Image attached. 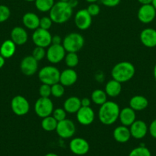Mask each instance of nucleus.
I'll return each mask as SVG.
<instances>
[{
    "mask_svg": "<svg viewBox=\"0 0 156 156\" xmlns=\"http://www.w3.org/2000/svg\"><path fill=\"white\" fill-rule=\"evenodd\" d=\"M151 4H152V5L154 6V9H156V0H152V3H151Z\"/></svg>",
    "mask_w": 156,
    "mask_h": 156,
    "instance_id": "obj_49",
    "label": "nucleus"
},
{
    "mask_svg": "<svg viewBox=\"0 0 156 156\" xmlns=\"http://www.w3.org/2000/svg\"><path fill=\"white\" fill-rule=\"evenodd\" d=\"M60 1H62V2H68L69 0H60Z\"/></svg>",
    "mask_w": 156,
    "mask_h": 156,
    "instance_id": "obj_51",
    "label": "nucleus"
},
{
    "mask_svg": "<svg viewBox=\"0 0 156 156\" xmlns=\"http://www.w3.org/2000/svg\"><path fill=\"white\" fill-rule=\"evenodd\" d=\"M52 116L54 117V119L57 121L60 122L66 119L67 112H66V111L64 108H57V109L54 110L53 113H52Z\"/></svg>",
    "mask_w": 156,
    "mask_h": 156,
    "instance_id": "obj_35",
    "label": "nucleus"
},
{
    "mask_svg": "<svg viewBox=\"0 0 156 156\" xmlns=\"http://www.w3.org/2000/svg\"><path fill=\"white\" fill-rule=\"evenodd\" d=\"M86 1H87V2L90 3H90H96V2H98L99 0H86Z\"/></svg>",
    "mask_w": 156,
    "mask_h": 156,
    "instance_id": "obj_48",
    "label": "nucleus"
},
{
    "mask_svg": "<svg viewBox=\"0 0 156 156\" xmlns=\"http://www.w3.org/2000/svg\"><path fill=\"white\" fill-rule=\"evenodd\" d=\"M122 83L115 79L109 81L105 86V92L107 96L111 98H116L119 95L122 91Z\"/></svg>",
    "mask_w": 156,
    "mask_h": 156,
    "instance_id": "obj_26",
    "label": "nucleus"
},
{
    "mask_svg": "<svg viewBox=\"0 0 156 156\" xmlns=\"http://www.w3.org/2000/svg\"><path fill=\"white\" fill-rule=\"evenodd\" d=\"M153 74H154V80L156 81V64H155V65H154V71H153Z\"/></svg>",
    "mask_w": 156,
    "mask_h": 156,
    "instance_id": "obj_46",
    "label": "nucleus"
},
{
    "mask_svg": "<svg viewBox=\"0 0 156 156\" xmlns=\"http://www.w3.org/2000/svg\"><path fill=\"white\" fill-rule=\"evenodd\" d=\"M136 68L130 62L123 61L116 64L112 69L111 76L113 79L118 81L120 83L128 82L135 76Z\"/></svg>",
    "mask_w": 156,
    "mask_h": 156,
    "instance_id": "obj_3",
    "label": "nucleus"
},
{
    "mask_svg": "<svg viewBox=\"0 0 156 156\" xmlns=\"http://www.w3.org/2000/svg\"><path fill=\"white\" fill-rule=\"evenodd\" d=\"M138 2L142 5H148L152 3V0H138Z\"/></svg>",
    "mask_w": 156,
    "mask_h": 156,
    "instance_id": "obj_44",
    "label": "nucleus"
},
{
    "mask_svg": "<svg viewBox=\"0 0 156 156\" xmlns=\"http://www.w3.org/2000/svg\"><path fill=\"white\" fill-rule=\"evenodd\" d=\"M50 88H51V95H53L54 98H57L62 97L65 92L64 86L61 85L60 82L54 84L50 86Z\"/></svg>",
    "mask_w": 156,
    "mask_h": 156,
    "instance_id": "obj_32",
    "label": "nucleus"
},
{
    "mask_svg": "<svg viewBox=\"0 0 156 156\" xmlns=\"http://www.w3.org/2000/svg\"><path fill=\"white\" fill-rule=\"evenodd\" d=\"M91 101L96 105H102L107 101V94L102 89H96L92 92Z\"/></svg>",
    "mask_w": 156,
    "mask_h": 156,
    "instance_id": "obj_28",
    "label": "nucleus"
},
{
    "mask_svg": "<svg viewBox=\"0 0 156 156\" xmlns=\"http://www.w3.org/2000/svg\"><path fill=\"white\" fill-rule=\"evenodd\" d=\"M76 114V120L83 126H89L95 120V113L90 107H81Z\"/></svg>",
    "mask_w": 156,
    "mask_h": 156,
    "instance_id": "obj_15",
    "label": "nucleus"
},
{
    "mask_svg": "<svg viewBox=\"0 0 156 156\" xmlns=\"http://www.w3.org/2000/svg\"><path fill=\"white\" fill-rule=\"evenodd\" d=\"M67 2H68V4L70 5V6L73 9H74V8H76V6L78 5V4H79V2H78V0H69Z\"/></svg>",
    "mask_w": 156,
    "mask_h": 156,
    "instance_id": "obj_43",
    "label": "nucleus"
},
{
    "mask_svg": "<svg viewBox=\"0 0 156 156\" xmlns=\"http://www.w3.org/2000/svg\"><path fill=\"white\" fill-rule=\"evenodd\" d=\"M35 7L39 12H47L54 5V0H35Z\"/></svg>",
    "mask_w": 156,
    "mask_h": 156,
    "instance_id": "obj_29",
    "label": "nucleus"
},
{
    "mask_svg": "<svg viewBox=\"0 0 156 156\" xmlns=\"http://www.w3.org/2000/svg\"><path fill=\"white\" fill-rule=\"evenodd\" d=\"M81 100L76 96H72L66 99L64 103V109L69 114H76L81 108Z\"/></svg>",
    "mask_w": 156,
    "mask_h": 156,
    "instance_id": "obj_23",
    "label": "nucleus"
},
{
    "mask_svg": "<svg viewBox=\"0 0 156 156\" xmlns=\"http://www.w3.org/2000/svg\"><path fill=\"white\" fill-rule=\"evenodd\" d=\"M74 23L76 27L80 30H87L91 26L92 16L89 14L87 9H80L75 15Z\"/></svg>",
    "mask_w": 156,
    "mask_h": 156,
    "instance_id": "obj_14",
    "label": "nucleus"
},
{
    "mask_svg": "<svg viewBox=\"0 0 156 156\" xmlns=\"http://www.w3.org/2000/svg\"><path fill=\"white\" fill-rule=\"evenodd\" d=\"M128 156H151V152L145 146H139L133 149Z\"/></svg>",
    "mask_w": 156,
    "mask_h": 156,
    "instance_id": "obj_31",
    "label": "nucleus"
},
{
    "mask_svg": "<svg viewBox=\"0 0 156 156\" xmlns=\"http://www.w3.org/2000/svg\"><path fill=\"white\" fill-rule=\"evenodd\" d=\"M77 73L73 69L68 68L63 70L60 75V83L64 87H70L74 85L77 80Z\"/></svg>",
    "mask_w": 156,
    "mask_h": 156,
    "instance_id": "obj_18",
    "label": "nucleus"
},
{
    "mask_svg": "<svg viewBox=\"0 0 156 156\" xmlns=\"http://www.w3.org/2000/svg\"><path fill=\"white\" fill-rule=\"evenodd\" d=\"M11 109L15 115L22 117L30 110V105L27 99L21 95H16L11 101Z\"/></svg>",
    "mask_w": 156,
    "mask_h": 156,
    "instance_id": "obj_7",
    "label": "nucleus"
},
{
    "mask_svg": "<svg viewBox=\"0 0 156 156\" xmlns=\"http://www.w3.org/2000/svg\"><path fill=\"white\" fill-rule=\"evenodd\" d=\"M59 69L53 66H44L38 72V79L42 84H47L51 86L54 84L60 82Z\"/></svg>",
    "mask_w": 156,
    "mask_h": 156,
    "instance_id": "obj_5",
    "label": "nucleus"
},
{
    "mask_svg": "<svg viewBox=\"0 0 156 156\" xmlns=\"http://www.w3.org/2000/svg\"><path fill=\"white\" fill-rule=\"evenodd\" d=\"M22 22L24 27L29 30H35L39 27L40 18L33 12H27L22 17Z\"/></svg>",
    "mask_w": 156,
    "mask_h": 156,
    "instance_id": "obj_22",
    "label": "nucleus"
},
{
    "mask_svg": "<svg viewBox=\"0 0 156 156\" xmlns=\"http://www.w3.org/2000/svg\"><path fill=\"white\" fill-rule=\"evenodd\" d=\"M103 5L106 7H116L120 3L121 0H99Z\"/></svg>",
    "mask_w": 156,
    "mask_h": 156,
    "instance_id": "obj_39",
    "label": "nucleus"
},
{
    "mask_svg": "<svg viewBox=\"0 0 156 156\" xmlns=\"http://www.w3.org/2000/svg\"><path fill=\"white\" fill-rule=\"evenodd\" d=\"M69 148L72 153L76 155H84L90 151L89 143L84 138L80 137L72 139L69 143Z\"/></svg>",
    "mask_w": 156,
    "mask_h": 156,
    "instance_id": "obj_11",
    "label": "nucleus"
},
{
    "mask_svg": "<svg viewBox=\"0 0 156 156\" xmlns=\"http://www.w3.org/2000/svg\"><path fill=\"white\" fill-rule=\"evenodd\" d=\"M64 61L68 68L73 69L79 63V56L76 53H68L64 57Z\"/></svg>",
    "mask_w": 156,
    "mask_h": 156,
    "instance_id": "obj_30",
    "label": "nucleus"
},
{
    "mask_svg": "<svg viewBox=\"0 0 156 156\" xmlns=\"http://www.w3.org/2000/svg\"><path fill=\"white\" fill-rule=\"evenodd\" d=\"M148 101L142 95L133 96L129 101V107L135 111H142L148 107Z\"/></svg>",
    "mask_w": 156,
    "mask_h": 156,
    "instance_id": "obj_24",
    "label": "nucleus"
},
{
    "mask_svg": "<svg viewBox=\"0 0 156 156\" xmlns=\"http://www.w3.org/2000/svg\"><path fill=\"white\" fill-rule=\"evenodd\" d=\"M24 1H26V2H35V0H24Z\"/></svg>",
    "mask_w": 156,
    "mask_h": 156,
    "instance_id": "obj_50",
    "label": "nucleus"
},
{
    "mask_svg": "<svg viewBox=\"0 0 156 156\" xmlns=\"http://www.w3.org/2000/svg\"><path fill=\"white\" fill-rule=\"evenodd\" d=\"M32 56L36 59L38 62L42 60L46 56V51L44 47H36L32 51Z\"/></svg>",
    "mask_w": 156,
    "mask_h": 156,
    "instance_id": "obj_33",
    "label": "nucleus"
},
{
    "mask_svg": "<svg viewBox=\"0 0 156 156\" xmlns=\"http://www.w3.org/2000/svg\"><path fill=\"white\" fill-rule=\"evenodd\" d=\"M66 56V50L62 44H50L46 52L47 59L50 63L57 64L61 62Z\"/></svg>",
    "mask_w": 156,
    "mask_h": 156,
    "instance_id": "obj_9",
    "label": "nucleus"
},
{
    "mask_svg": "<svg viewBox=\"0 0 156 156\" xmlns=\"http://www.w3.org/2000/svg\"><path fill=\"white\" fill-rule=\"evenodd\" d=\"M156 16V9L152 4L142 5L138 10V19L143 24H149Z\"/></svg>",
    "mask_w": 156,
    "mask_h": 156,
    "instance_id": "obj_12",
    "label": "nucleus"
},
{
    "mask_svg": "<svg viewBox=\"0 0 156 156\" xmlns=\"http://www.w3.org/2000/svg\"><path fill=\"white\" fill-rule=\"evenodd\" d=\"M73 15V9L67 2L59 1L54 3L49 12V17L55 24H64L70 19Z\"/></svg>",
    "mask_w": 156,
    "mask_h": 156,
    "instance_id": "obj_2",
    "label": "nucleus"
},
{
    "mask_svg": "<svg viewBox=\"0 0 156 156\" xmlns=\"http://www.w3.org/2000/svg\"><path fill=\"white\" fill-rule=\"evenodd\" d=\"M35 111L37 116L41 118L52 115L54 111V105L49 98L40 97L35 105Z\"/></svg>",
    "mask_w": 156,
    "mask_h": 156,
    "instance_id": "obj_6",
    "label": "nucleus"
},
{
    "mask_svg": "<svg viewBox=\"0 0 156 156\" xmlns=\"http://www.w3.org/2000/svg\"><path fill=\"white\" fill-rule=\"evenodd\" d=\"M120 108L119 106L114 101H107L99 108L98 112L99 120L102 124L112 125L119 119Z\"/></svg>",
    "mask_w": 156,
    "mask_h": 156,
    "instance_id": "obj_1",
    "label": "nucleus"
},
{
    "mask_svg": "<svg viewBox=\"0 0 156 156\" xmlns=\"http://www.w3.org/2000/svg\"><path fill=\"white\" fill-rule=\"evenodd\" d=\"M28 39L27 31L22 27H15L11 31V40L16 45H23Z\"/></svg>",
    "mask_w": 156,
    "mask_h": 156,
    "instance_id": "obj_20",
    "label": "nucleus"
},
{
    "mask_svg": "<svg viewBox=\"0 0 156 156\" xmlns=\"http://www.w3.org/2000/svg\"><path fill=\"white\" fill-rule=\"evenodd\" d=\"M10 15L11 11L9 8L5 5H0V23L7 21Z\"/></svg>",
    "mask_w": 156,
    "mask_h": 156,
    "instance_id": "obj_34",
    "label": "nucleus"
},
{
    "mask_svg": "<svg viewBox=\"0 0 156 156\" xmlns=\"http://www.w3.org/2000/svg\"><path fill=\"white\" fill-rule=\"evenodd\" d=\"M5 62H6V59H5L2 56L0 55V69H2L4 66Z\"/></svg>",
    "mask_w": 156,
    "mask_h": 156,
    "instance_id": "obj_45",
    "label": "nucleus"
},
{
    "mask_svg": "<svg viewBox=\"0 0 156 156\" xmlns=\"http://www.w3.org/2000/svg\"><path fill=\"white\" fill-rule=\"evenodd\" d=\"M113 138L116 142L119 143H125L130 140L131 133L128 126H117L113 130Z\"/></svg>",
    "mask_w": 156,
    "mask_h": 156,
    "instance_id": "obj_21",
    "label": "nucleus"
},
{
    "mask_svg": "<svg viewBox=\"0 0 156 156\" xmlns=\"http://www.w3.org/2000/svg\"><path fill=\"white\" fill-rule=\"evenodd\" d=\"M87 10L92 17L96 16L100 12V7L96 3H90L87 7Z\"/></svg>",
    "mask_w": 156,
    "mask_h": 156,
    "instance_id": "obj_38",
    "label": "nucleus"
},
{
    "mask_svg": "<svg viewBox=\"0 0 156 156\" xmlns=\"http://www.w3.org/2000/svg\"><path fill=\"white\" fill-rule=\"evenodd\" d=\"M119 119L122 125L125 126H130L135 122L136 119V111L130 107L124 108L120 110Z\"/></svg>",
    "mask_w": 156,
    "mask_h": 156,
    "instance_id": "obj_19",
    "label": "nucleus"
},
{
    "mask_svg": "<svg viewBox=\"0 0 156 156\" xmlns=\"http://www.w3.org/2000/svg\"><path fill=\"white\" fill-rule=\"evenodd\" d=\"M16 50V44L12 40H6L0 47V55L5 59H9L14 56Z\"/></svg>",
    "mask_w": 156,
    "mask_h": 156,
    "instance_id": "obj_25",
    "label": "nucleus"
},
{
    "mask_svg": "<svg viewBox=\"0 0 156 156\" xmlns=\"http://www.w3.org/2000/svg\"><path fill=\"white\" fill-rule=\"evenodd\" d=\"M129 130L131 136L136 140H141L146 136L148 131V127L143 120H136L134 123L130 126Z\"/></svg>",
    "mask_w": 156,
    "mask_h": 156,
    "instance_id": "obj_16",
    "label": "nucleus"
},
{
    "mask_svg": "<svg viewBox=\"0 0 156 156\" xmlns=\"http://www.w3.org/2000/svg\"><path fill=\"white\" fill-rule=\"evenodd\" d=\"M41 120V127L46 132H52L55 130L58 126V123L53 116H48L44 118H42Z\"/></svg>",
    "mask_w": 156,
    "mask_h": 156,
    "instance_id": "obj_27",
    "label": "nucleus"
},
{
    "mask_svg": "<svg viewBox=\"0 0 156 156\" xmlns=\"http://www.w3.org/2000/svg\"><path fill=\"white\" fill-rule=\"evenodd\" d=\"M51 18L50 17L44 16L43 18H40V23H39V27L44 29V30H49L51 27L52 24H53Z\"/></svg>",
    "mask_w": 156,
    "mask_h": 156,
    "instance_id": "obj_37",
    "label": "nucleus"
},
{
    "mask_svg": "<svg viewBox=\"0 0 156 156\" xmlns=\"http://www.w3.org/2000/svg\"><path fill=\"white\" fill-rule=\"evenodd\" d=\"M140 41L145 47L153 48L156 47V30L154 28H145L141 32Z\"/></svg>",
    "mask_w": 156,
    "mask_h": 156,
    "instance_id": "obj_17",
    "label": "nucleus"
},
{
    "mask_svg": "<svg viewBox=\"0 0 156 156\" xmlns=\"http://www.w3.org/2000/svg\"><path fill=\"white\" fill-rule=\"evenodd\" d=\"M32 41L36 45V47H48L51 44L52 35L48 30L38 27L34 30V33L32 37Z\"/></svg>",
    "mask_w": 156,
    "mask_h": 156,
    "instance_id": "obj_8",
    "label": "nucleus"
},
{
    "mask_svg": "<svg viewBox=\"0 0 156 156\" xmlns=\"http://www.w3.org/2000/svg\"><path fill=\"white\" fill-rule=\"evenodd\" d=\"M91 105V101L88 98H84L81 99V106L82 107H90Z\"/></svg>",
    "mask_w": 156,
    "mask_h": 156,
    "instance_id": "obj_42",
    "label": "nucleus"
},
{
    "mask_svg": "<svg viewBox=\"0 0 156 156\" xmlns=\"http://www.w3.org/2000/svg\"><path fill=\"white\" fill-rule=\"evenodd\" d=\"M62 45L67 53H77L84 46V38L80 34L70 33L64 38Z\"/></svg>",
    "mask_w": 156,
    "mask_h": 156,
    "instance_id": "obj_4",
    "label": "nucleus"
},
{
    "mask_svg": "<svg viewBox=\"0 0 156 156\" xmlns=\"http://www.w3.org/2000/svg\"><path fill=\"white\" fill-rule=\"evenodd\" d=\"M38 68V62L32 56H25L20 63V69L24 76H33L37 73Z\"/></svg>",
    "mask_w": 156,
    "mask_h": 156,
    "instance_id": "obj_13",
    "label": "nucleus"
},
{
    "mask_svg": "<svg viewBox=\"0 0 156 156\" xmlns=\"http://www.w3.org/2000/svg\"><path fill=\"white\" fill-rule=\"evenodd\" d=\"M62 40L61 37L59 35H54V36H52L51 39V44H61L62 42Z\"/></svg>",
    "mask_w": 156,
    "mask_h": 156,
    "instance_id": "obj_41",
    "label": "nucleus"
},
{
    "mask_svg": "<svg viewBox=\"0 0 156 156\" xmlns=\"http://www.w3.org/2000/svg\"><path fill=\"white\" fill-rule=\"evenodd\" d=\"M56 133L61 138H71L76 132V126L74 123L69 119H64V120L58 122L56 128Z\"/></svg>",
    "mask_w": 156,
    "mask_h": 156,
    "instance_id": "obj_10",
    "label": "nucleus"
},
{
    "mask_svg": "<svg viewBox=\"0 0 156 156\" xmlns=\"http://www.w3.org/2000/svg\"><path fill=\"white\" fill-rule=\"evenodd\" d=\"M39 94L42 98H49L51 95V88L50 85L47 84H42L39 87Z\"/></svg>",
    "mask_w": 156,
    "mask_h": 156,
    "instance_id": "obj_36",
    "label": "nucleus"
},
{
    "mask_svg": "<svg viewBox=\"0 0 156 156\" xmlns=\"http://www.w3.org/2000/svg\"><path fill=\"white\" fill-rule=\"evenodd\" d=\"M44 156H59V155H57V154H55V153H52V152H50V153L46 154V155Z\"/></svg>",
    "mask_w": 156,
    "mask_h": 156,
    "instance_id": "obj_47",
    "label": "nucleus"
},
{
    "mask_svg": "<svg viewBox=\"0 0 156 156\" xmlns=\"http://www.w3.org/2000/svg\"><path fill=\"white\" fill-rule=\"evenodd\" d=\"M148 132L154 139H156V119L150 123L148 126Z\"/></svg>",
    "mask_w": 156,
    "mask_h": 156,
    "instance_id": "obj_40",
    "label": "nucleus"
}]
</instances>
